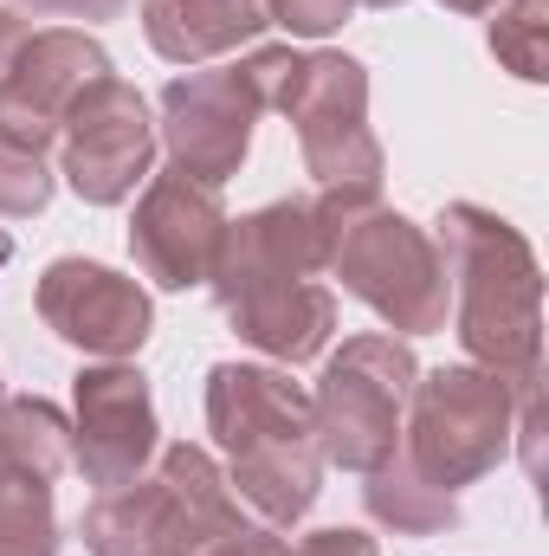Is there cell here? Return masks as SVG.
I'll return each mask as SVG.
<instances>
[{"instance_id": "10", "label": "cell", "mask_w": 549, "mask_h": 556, "mask_svg": "<svg viewBox=\"0 0 549 556\" xmlns=\"http://www.w3.org/2000/svg\"><path fill=\"white\" fill-rule=\"evenodd\" d=\"M98 78H111V59H104V46L91 33H72V26L26 33L20 52L0 72V142L46 155V142L59 137L65 111Z\"/></svg>"}, {"instance_id": "17", "label": "cell", "mask_w": 549, "mask_h": 556, "mask_svg": "<svg viewBox=\"0 0 549 556\" xmlns=\"http://www.w3.org/2000/svg\"><path fill=\"white\" fill-rule=\"evenodd\" d=\"M0 466L33 472V479H59L72 466V420L39 395L0 402Z\"/></svg>"}, {"instance_id": "15", "label": "cell", "mask_w": 549, "mask_h": 556, "mask_svg": "<svg viewBox=\"0 0 549 556\" xmlns=\"http://www.w3.org/2000/svg\"><path fill=\"white\" fill-rule=\"evenodd\" d=\"M266 0H142V33L168 65H207L266 33Z\"/></svg>"}, {"instance_id": "8", "label": "cell", "mask_w": 549, "mask_h": 556, "mask_svg": "<svg viewBox=\"0 0 549 556\" xmlns=\"http://www.w3.org/2000/svg\"><path fill=\"white\" fill-rule=\"evenodd\" d=\"M59 137H65V181L91 207H117V201L137 194V181H149L155 124H149L142 91L124 85V78L85 85V98L65 111Z\"/></svg>"}, {"instance_id": "14", "label": "cell", "mask_w": 549, "mask_h": 556, "mask_svg": "<svg viewBox=\"0 0 549 556\" xmlns=\"http://www.w3.org/2000/svg\"><path fill=\"white\" fill-rule=\"evenodd\" d=\"M227 324L278 363H310L336 330V291L317 278H246L214 291Z\"/></svg>"}, {"instance_id": "6", "label": "cell", "mask_w": 549, "mask_h": 556, "mask_svg": "<svg viewBox=\"0 0 549 556\" xmlns=\"http://www.w3.org/2000/svg\"><path fill=\"white\" fill-rule=\"evenodd\" d=\"M330 273L343 278L349 298H362L395 337H426L446 330V304H452V278L439 247L426 240V227H413L395 207H362L330 253Z\"/></svg>"}, {"instance_id": "16", "label": "cell", "mask_w": 549, "mask_h": 556, "mask_svg": "<svg viewBox=\"0 0 549 556\" xmlns=\"http://www.w3.org/2000/svg\"><path fill=\"white\" fill-rule=\"evenodd\" d=\"M369 485H362V505H369V518L375 525H388V531H401V538H439V531H452L459 525V498L452 492H439L433 479H420L408 459L395 453V459H382L375 472H362Z\"/></svg>"}, {"instance_id": "27", "label": "cell", "mask_w": 549, "mask_h": 556, "mask_svg": "<svg viewBox=\"0 0 549 556\" xmlns=\"http://www.w3.org/2000/svg\"><path fill=\"white\" fill-rule=\"evenodd\" d=\"M439 7H452V13H491L498 0H439Z\"/></svg>"}, {"instance_id": "21", "label": "cell", "mask_w": 549, "mask_h": 556, "mask_svg": "<svg viewBox=\"0 0 549 556\" xmlns=\"http://www.w3.org/2000/svg\"><path fill=\"white\" fill-rule=\"evenodd\" d=\"M349 7L356 0H266V20L297 33V39H323V33H336L349 20Z\"/></svg>"}, {"instance_id": "5", "label": "cell", "mask_w": 549, "mask_h": 556, "mask_svg": "<svg viewBox=\"0 0 549 556\" xmlns=\"http://www.w3.org/2000/svg\"><path fill=\"white\" fill-rule=\"evenodd\" d=\"M413 350L401 337H349L310 395L317 415V453L343 472H375L401 453V415L413 395Z\"/></svg>"}, {"instance_id": "28", "label": "cell", "mask_w": 549, "mask_h": 556, "mask_svg": "<svg viewBox=\"0 0 549 556\" xmlns=\"http://www.w3.org/2000/svg\"><path fill=\"white\" fill-rule=\"evenodd\" d=\"M362 7H401V0H362Z\"/></svg>"}, {"instance_id": "2", "label": "cell", "mask_w": 549, "mask_h": 556, "mask_svg": "<svg viewBox=\"0 0 549 556\" xmlns=\"http://www.w3.org/2000/svg\"><path fill=\"white\" fill-rule=\"evenodd\" d=\"M207 427L220 453L233 459L227 485L246 511L266 518V531L297 525L317 505L323 453H317V415L310 395L259 363H220L207 376Z\"/></svg>"}, {"instance_id": "11", "label": "cell", "mask_w": 549, "mask_h": 556, "mask_svg": "<svg viewBox=\"0 0 549 556\" xmlns=\"http://www.w3.org/2000/svg\"><path fill=\"white\" fill-rule=\"evenodd\" d=\"M220 240H227L220 188H207V181H194L181 168L149 175L137 220H130V253H137L149 285H162V291L207 285L214 260H220Z\"/></svg>"}, {"instance_id": "4", "label": "cell", "mask_w": 549, "mask_h": 556, "mask_svg": "<svg viewBox=\"0 0 549 556\" xmlns=\"http://www.w3.org/2000/svg\"><path fill=\"white\" fill-rule=\"evenodd\" d=\"M413 415L401 420V459L420 479H433L439 492H459L472 479H485L505 453H511V427H518V389L478 363L459 369H433L413 376Z\"/></svg>"}, {"instance_id": "29", "label": "cell", "mask_w": 549, "mask_h": 556, "mask_svg": "<svg viewBox=\"0 0 549 556\" xmlns=\"http://www.w3.org/2000/svg\"><path fill=\"white\" fill-rule=\"evenodd\" d=\"M0 402H7V395H0Z\"/></svg>"}, {"instance_id": "3", "label": "cell", "mask_w": 549, "mask_h": 556, "mask_svg": "<svg viewBox=\"0 0 549 556\" xmlns=\"http://www.w3.org/2000/svg\"><path fill=\"white\" fill-rule=\"evenodd\" d=\"M246 531V505L207 446H162L155 479H130L91 498L78 538L91 556H201L207 544Z\"/></svg>"}, {"instance_id": "26", "label": "cell", "mask_w": 549, "mask_h": 556, "mask_svg": "<svg viewBox=\"0 0 549 556\" xmlns=\"http://www.w3.org/2000/svg\"><path fill=\"white\" fill-rule=\"evenodd\" d=\"M20 39H26V20H20V13H7V7H0V72H7V59H13V52H20Z\"/></svg>"}, {"instance_id": "12", "label": "cell", "mask_w": 549, "mask_h": 556, "mask_svg": "<svg viewBox=\"0 0 549 556\" xmlns=\"http://www.w3.org/2000/svg\"><path fill=\"white\" fill-rule=\"evenodd\" d=\"M39 317L59 343L85 350V356H104V363H124L149 343V291L137 278L111 273L98 260H52L39 273Z\"/></svg>"}, {"instance_id": "20", "label": "cell", "mask_w": 549, "mask_h": 556, "mask_svg": "<svg viewBox=\"0 0 549 556\" xmlns=\"http://www.w3.org/2000/svg\"><path fill=\"white\" fill-rule=\"evenodd\" d=\"M46 201H52V168H46V155L0 142V214H7V220H33Z\"/></svg>"}, {"instance_id": "13", "label": "cell", "mask_w": 549, "mask_h": 556, "mask_svg": "<svg viewBox=\"0 0 549 556\" xmlns=\"http://www.w3.org/2000/svg\"><path fill=\"white\" fill-rule=\"evenodd\" d=\"M155 395L130 363H98L78 376V420H72V466L85 472V485L111 492L142 479V466L155 459Z\"/></svg>"}, {"instance_id": "7", "label": "cell", "mask_w": 549, "mask_h": 556, "mask_svg": "<svg viewBox=\"0 0 549 556\" xmlns=\"http://www.w3.org/2000/svg\"><path fill=\"white\" fill-rule=\"evenodd\" d=\"M278 111L291 117L304 168L323 188H382V142L369 130V72L349 52H304L297 85Z\"/></svg>"}, {"instance_id": "22", "label": "cell", "mask_w": 549, "mask_h": 556, "mask_svg": "<svg viewBox=\"0 0 549 556\" xmlns=\"http://www.w3.org/2000/svg\"><path fill=\"white\" fill-rule=\"evenodd\" d=\"M246 65V78H253V91H259V104L278 111L284 98H291V85H297V65H304V52H291V46H259L253 59H240Z\"/></svg>"}, {"instance_id": "25", "label": "cell", "mask_w": 549, "mask_h": 556, "mask_svg": "<svg viewBox=\"0 0 549 556\" xmlns=\"http://www.w3.org/2000/svg\"><path fill=\"white\" fill-rule=\"evenodd\" d=\"M201 556H278V538H272V531H259V525H246V531H233V538L207 544Z\"/></svg>"}, {"instance_id": "9", "label": "cell", "mask_w": 549, "mask_h": 556, "mask_svg": "<svg viewBox=\"0 0 549 556\" xmlns=\"http://www.w3.org/2000/svg\"><path fill=\"white\" fill-rule=\"evenodd\" d=\"M259 91L246 78V65H220V72H188L162 91V142H168V168L220 188L227 175H240L253 124H259Z\"/></svg>"}, {"instance_id": "18", "label": "cell", "mask_w": 549, "mask_h": 556, "mask_svg": "<svg viewBox=\"0 0 549 556\" xmlns=\"http://www.w3.org/2000/svg\"><path fill=\"white\" fill-rule=\"evenodd\" d=\"M0 556H59L52 479L0 466Z\"/></svg>"}, {"instance_id": "1", "label": "cell", "mask_w": 549, "mask_h": 556, "mask_svg": "<svg viewBox=\"0 0 549 556\" xmlns=\"http://www.w3.org/2000/svg\"><path fill=\"white\" fill-rule=\"evenodd\" d=\"M439 260L459 304V343L511 389L544 382V273L531 240L491 207L452 201L439 214Z\"/></svg>"}, {"instance_id": "23", "label": "cell", "mask_w": 549, "mask_h": 556, "mask_svg": "<svg viewBox=\"0 0 549 556\" xmlns=\"http://www.w3.org/2000/svg\"><path fill=\"white\" fill-rule=\"evenodd\" d=\"M278 556H375V538L369 531H310L291 551L278 544Z\"/></svg>"}, {"instance_id": "24", "label": "cell", "mask_w": 549, "mask_h": 556, "mask_svg": "<svg viewBox=\"0 0 549 556\" xmlns=\"http://www.w3.org/2000/svg\"><path fill=\"white\" fill-rule=\"evenodd\" d=\"M33 13H52V20H117L124 0H20Z\"/></svg>"}, {"instance_id": "19", "label": "cell", "mask_w": 549, "mask_h": 556, "mask_svg": "<svg viewBox=\"0 0 549 556\" xmlns=\"http://www.w3.org/2000/svg\"><path fill=\"white\" fill-rule=\"evenodd\" d=\"M491 52L505 59V72H518L524 85L549 78V0H511L491 20Z\"/></svg>"}]
</instances>
